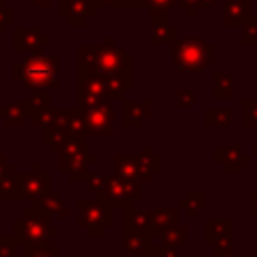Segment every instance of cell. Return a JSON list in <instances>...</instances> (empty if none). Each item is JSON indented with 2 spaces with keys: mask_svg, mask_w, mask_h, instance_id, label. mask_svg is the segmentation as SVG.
Returning <instances> with one entry per match:
<instances>
[{
  "mask_svg": "<svg viewBox=\"0 0 257 257\" xmlns=\"http://www.w3.org/2000/svg\"><path fill=\"white\" fill-rule=\"evenodd\" d=\"M32 6H38V8H48L50 6V0H30Z\"/></svg>",
  "mask_w": 257,
  "mask_h": 257,
  "instance_id": "7dc6e473",
  "label": "cell"
},
{
  "mask_svg": "<svg viewBox=\"0 0 257 257\" xmlns=\"http://www.w3.org/2000/svg\"><path fill=\"white\" fill-rule=\"evenodd\" d=\"M114 175L118 179L139 181V155H126V153L114 155Z\"/></svg>",
  "mask_w": 257,
  "mask_h": 257,
  "instance_id": "44dd1931",
  "label": "cell"
},
{
  "mask_svg": "<svg viewBox=\"0 0 257 257\" xmlns=\"http://www.w3.org/2000/svg\"><path fill=\"white\" fill-rule=\"evenodd\" d=\"M114 116L116 110L112 102L98 104L94 108L84 110V124H86V137L96 135V137H110L114 135Z\"/></svg>",
  "mask_w": 257,
  "mask_h": 257,
  "instance_id": "ba28073f",
  "label": "cell"
},
{
  "mask_svg": "<svg viewBox=\"0 0 257 257\" xmlns=\"http://www.w3.org/2000/svg\"><path fill=\"white\" fill-rule=\"evenodd\" d=\"M36 128H50V126H64V110H60V108H48V110H44V112H40L38 116H34L32 120H30Z\"/></svg>",
  "mask_w": 257,
  "mask_h": 257,
  "instance_id": "f1b7e54d",
  "label": "cell"
},
{
  "mask_svg": "<svg viewBox=\"0 0 257 257\" xmlns=\"http://www.w3.org/2000/svg\"><path fill=\"white\" fill-rule=\"evenodd\" d=\"M149 237L151 235H124L122 239V249L126 255H141L147 253L151 249L149 245Z\"/></svg>",
  "mask_w": 257,
  "mask_h": 257,
  "instance_id": "4dcf8cb0",
  "label": "cell"
},
{
  "mask_svg": "<svg viewBox=\"0 0 257 257\" xmlns=\"http://www.w3.org/2000/svg\"><path fill=\"white\" fill-rule=\"evenodd\" d=\"M78 211H80L78 225L84 229H108L114 225V211L110 207L102 205L100 201L80 199Z\"/></svg>",
  "mask_w": 257,
  "mask_h": 257,
  "instance_id": "8992f818",
  "label": "cell"
},
{
  "mask_svg": "<svg viewBox=\"0 0 257 257\" xmlns=\"http://www.w3.org/2000/svg\"><path fill=\"white\" fill-rule=\"evenodd\" d=\"M153 114V100L151 98H143V100H135V98H122V124L126 128H137L143 124L145 118H149Z\"/></svg>",
  "mask_w": 257,
  "mask_h": 257,
  "instance_id": "4fadbf2b",
  "label": "cell"
},
{
  "mask_svg": "<svg viewBox=\"0 0 257 257\" xmlns=\"http://www.w3.org/2000/svg\"><path fill=\"white\" fill-rule=\"evenodd\" d=\"M26 257H58V247L54 245H44V247H26L22 249Z\"/></svg>",
  "mask_w": 257,
  "mask_h": 257,
  "instance_id": "8d00e7d4",
  "label": "cell"
},
{
  "mask_svg": "<svg viewBox=\"0 0 257 257\" xmlns=\"http://www.w3.org/2000/svg\"><path fill=\"white\" fill-rule=\"evenodd\" d=\"M251 0H225L223 4V26L227 28H243L253 16Z\"/></svg>",
  "mask_w": 257,
  "mask_h": 257,
  "instance_id": "7c38bea8",
  "label": "cell"
},
{
  "mask_svg": "<svg viewBox=\"0 0 257 257\" xmlns=\"http://www.w3.org/2000/svg\"><path fill=\"white\" fill-rule=\"evenodd\" d=\"M22 179H24V173L14 169L4 177H0V199L2 201L22 199Z\"/></svg>",
  "mask_w": 257,
  "mask_h": 257,
  "instance_id": "ac0fdd59",
  "label": "cell"
},
{
  "mask_svg": "<svg viewBox=\"0 0 257 257\" xmlns=\"http://www.w3.org/2000/svg\"><path fill=\"white\" fill-rule=\"evenodd\" d=\"M16 257H26V255H24V253H22V251H20V253H18V255H16Z\"/></svg>",
  "mask_w": 257,
  "mask_h": 257,
  "instance_id": "816d5d0a",
  "label": "cell"
},
{
  "mask_svg": "<svg viewBox=\"0 0 257 257\" xmlns=\"http://www.w3.org/2000/svg\"><path fill=\"white\" fill-rule=\"evenodd\" d=\"M16 247L20 245L14 241V237H0V257H16Z\"/></svg>",
  "mask_w": 257,
  "mask_h": 257,
  "instance_id": "ab89813d",
  "label": "cell"
},
{
  "mask_svg": "<svg viewBox=\"0 0 257 257\" xmlns=\"http://www.w3.org/2000/svg\"><path fill=\"white\" fill-rule=\"evenodd\" d=\"M4 6H6V4H4V0H0V8H4Z\"/></svg>",
  "mask_w": 257,
  "mask_h": 257,
  "instance_id": "f5cc1de1",
  "label": "cell"
},
{
  "mask_svg": "<svg viewBox=\"0 0 257 257\" xmlns=\"http://www.w3.org/2000/svg\"><path fill=\"white\" fill-rule=\"evenodd\" d=\"M241 30V42L245 46H257V16H253Z\"/></svg>",
  "mask_w": 257,
  "mask_h": 257,
  "instance_id": "e575fe53",
  "label": "cell"
},
{
  "mask_svg": "<svg viewBox=\"0 0 257 257\" xmlns=\"http://www.w3.org/2000/svg\"><path fill=\"white\" fill-rule=\"evenodd\" d=\"M50 44V34L42 32V26H14L12 30V52L22 54V52H40L42 46Z\"/></svg>",
  "mask_w": 257,
  "mask_h": 257,
  "instance_id": "9c48e42d",
  "label": "cell"
},
{
  "mask_svg": "<svg viewBox=\"0 0 257 257\" xmlns=\"http://www.w3.org/2000/svg\"><path fill=\"white\" fill-rule=\"evenodd\" d=\"M149 36H151V44H155V46L161 42L173 44L179 38V26L171 24L169 14H151Z\"/></svg>",
  "mask_w": 257,
  "mask_h": 257,
  "instance_id": "5bb4252c",
  "label": "cell"
},
{
  "mask_svg": "<svg viewBox=\"0 0 257 257\" xmlns=\"http://www.w3.org/2000/svg\"><path fill=\"white\" fill-rule=\"evenodd\" d=\"M100 8L102 6L98 0H58V16L66 18L72 28L86 26Z\"/></svg>",
  "mask_w": 257,
  "mask_h": 257,
  "instance_id": "52a82bcc",
  "label": "cell"
},
{
  "mask_svg": "<svg viewBox=\"0 0 257 257\" xmlns=\"http://www.w3.org/2000/svg\"><path fill=\"white\" fill-rule=\"evenodd\" d=\"M213 80H215V86H213V96L219 98V100H227V98H233V88H235V78L223 70H217L213 74Z\"/></svg>",
  "mask_w": 257,
  "mask_h": 257,
  "instance_id": "4316f807",
  "label": "cell"
},
{
  "mask_svg": "<svg viewBox=\"0 0 257 257\" xmlns=\"http://www.w3.org/2000/svg\"><path fill=\"white\" fill-rule=\"evenodd\" d=\"M96 58H98V70H100L98 74L133 72V54L116 46L112 34H106L104 42L96 46Z\"/></svg>",
  "mask_w": 257,
  "mask_h": 257,
  "instance_id": "277c9868",
  "label": "cell"
},
{
  "mask_svg": "<svg viewBox=\"0 0 257 257\" xmlns=\"http://www.w3.org/2000/svg\"><path fill=\"white\" fill-rule=\"evenodd\" d=\"M50 193V173L42 171L40 163H34L30 173H24L22 179V197L30 199L32 203L40 201L44 195Z\"/></svg>",
  "mask_w": 257,
  "mask_h": 257,
  "instance_id": "30bf717a",
  "label": "cell"
},
{
  "mask_svg": "<svg viewBox=\"0 0 257 257\" xmlns=\"http://www.w3.org/2000/svg\"><path fill=\"white\" fill-rule=\"evenodd\" d=\"M197 104V92L195 90H185L181 88L177 92V106L179 108H193Z\"/></svg>",
  "mask_w": 257,
  "mask_h": 257,
  "instance_id": "f35d334b",
  "label": "cell"
},
{
  "mask_svg": "<svg viewBox=\"0 0 257 257\" xmlns=\"http://www.w3.org/2000/svg\"><path fill=\"white\" fill-rule=\"evenodd\" d=\"M124 6L126 8H147V2L145 0H124Z\"/></svg>",
  "mask_w": 257,
  "mask_h": 257,
  "instance_id": "bcb514c9",
  "label": "cell"
},
{
  "mask_svg": "<svg viewBox=\"0 0 257 257\" xmlns=\"http://www.w3.org/2000/svg\"><path fill=\"white\" fill-rule=\"evenodd\" d=\"M14 24V10L10 6L0 8V36Z\"/></svg>",
  "mask_w": 257,
  "mask_h": 257,
  "instance_id": "b9f144b4",
  "label": "cell"
},
{
  "mask_svg": "<svg viewBox=\"0 0 257 257\" xmlns=\"http://www.w3.org/2000/svg\"><path fill=\"white\" fill-rule=\"evenodd\" d=\"M64 128L68 137H86V124H84V110L70 108L64 110Z\"/></svg>",
  "mask_w": 257,
  "mask_h": 257,
  "instance_id": "484cf974",
  "label": "cell"
},
{
  "mask_svg": "<svg viewBox=\"0 0 257 257\" xmlns=\"http://www.w3.org/2000/svg\"><path fill=\"white\" fill-rule=\"evenodd\" d=\"M251 153H255V155H257V147H253V149H251Z\"/></svg>",
  "mask_w": 257,
  "mask_h": 257,
  "instance_id": "f907efd6",
  "label": "cell"
},
{
  "mask_svg": "<svg viewBox=\"0 0 257 257\" xmlns=\"http://www.w3.org/2000/svg\"><path fill=\"white\" fill-rule=\"evenodd\" d=\"M60 54L32 52L14 64L12 76L24 90H58L60 88Z\"/></svg>",
  "mask_w": 257,
  "mask_h": 257,
  "instance_id": "6da1fadb",
  "label": "cell"
},
{
  "mask_svg": "<svg viewBox=\"0 0 257 257\" xmlns=\"http://www.w3.org/2000/svg\"><path fill=\"white\" fill-rule=\"evenodd\" d=\"M100 6H112V8H126L124 0H98Z\"/></svg>",
  "mask_w": 257,
  "mask_h": 257,
  "instance_id": "f6af8a7d",
  "label": "cell"
},
{
  "mask_svg": "<svg viewBox=\"0 0 257 257\" xmlns=\"http://www.w3.org/2000/svg\"><path fill=\"white\" fill-rule=\"evenodd\" d=\"M0 118L4 120V124L8 128H18L24 124V110H22V102H6L0 106Z\"/></svg>",
  "mask_w": 257,
  "mask_h": 257,
  "instance_id": "83f0119b",
  "label": "cell"
},
{
  "mask_svg": "<svg viewBox=\"0 0 257 257\" xmlns=\"http://www.w3.org/2000/svg\"><path fill=\"white\" fill-rule=\"evenodd\" d=\"M66 139H68V133H66L64 126H50V128H42L40 131V143L44 147H48V151L54 153V155L60 153V149H62Z\"/></svg>",
  "mask_w": 257,
  "mask_h": 257,
  "instance_id": "d4e9b609",
  "label": "cell"
},
{
  "mask_svg": "<svg viewBox=\"0 0 257 257\" xmlns=\"http://www.w3.org/2000/svg\"><path fill=\"white\" fill-rule=\"evenodd\" d=\"M20 102H22L24 116L28 120H32L34 116H38L40 112H44V110L50 108V92L48 90H34L32 96H26Z\"/></svg>",
  "mask_w": 257,
  "mask_h": 257,
  "instance_id": "d6986e66",
  "label": "cell"
},
{
  "mask_svg": "<svg viewBox=\"0 0 257 257\" xmlns=\"http://www.w3.org/2000/svg\"><path fill=\"white\" fill-rule=\"evenodd\" d=\"M60 231L54 227L48 219V215L32 205L30 209H24L22 217L14 219V241L26 249V247H44L50 245V239L56 237Z\"/></svg>",
  "mask_w": 257,
  "mask_h": 257,
  "instance_id": "7a4b0ae2",
  "label": "cell"
},
{
  "mask_svg": "<svg viewBox=\"0 0 257 257\" xmlns=\"http://www.w3.org/2000/svg\"><path fill=\"white\" fill-rule=\"evenodd\" d=\"M149 215H151V233L153 231H165L171 225H175V221H177V213L171 209H157Z\"/></svg>",
  "mask_w": 257,
  "mask_h": 257,
  "instance_id": "f546056e",
  "label": "cell"
},
{
  "mask_svg": "<svg viewBox=\"0 0 257 257\" xmlns=\"http://www.w3.org/2000/svg\"><path fill=\"white\" fill-rule=\"evenodd\" d=\"M94 161H96V157L86 151V153L76 155V157H70V159H58V169L62 173H66L72 183H78V181H84L86 179L88 165L94 163Z\"/></svg>",
  "mask_w": 257,
  "mask_h": 257,
  "instance_id": "9a60e30c",
  "label": "cell"
},
{
  "mask_svg": "<svg viewBox=\"0 0 257 257\" xmlns=\"http://www.w3.org/2000/svg\"><path fill=\"white\" fill-rule=\"evenodd\" d=\"M217 0H199V6L201 8H207V6H213Z\"/></svg>",
  "mask_w": 257,
  "mask_h": 257,
  "instance_id": "c3c4849f",
  "label": "cell"
},
{
  "mask_svg": "<svg viewBox=\"0 0 257 257\" xmlns=\"http://www.w3.org/2000/svg\"><path fill=\"white\" fill-rule=\"evenodd\" d=\"M12 169H14V167L6 161V157H4V155H0V177H4L6 173H10Z\"/></svg>",
  "mask_w": 257,
  "mask_h": 257,
  "instance_id": "ee69618b",
  "label": "cell"
},
{
  "mask_svg": "<svg viewBox=\"0 0 257 257\" xmlns=\"http://www.w3.org/2000/svg\"><path fill=\"white\" fill-rule=\"evenodd\" d=\"M161 167V159L159 155L153 153V149L149 145H145L139 153V181H151L153 175L159 171Z\"/></svg>",
  "mask_w": 257,
  "mask_h": 257,
  "instance_id": "7402d4cb",
  "label": "cell"
},
{
  "mask_svg": "<svg viewBox=\"0 0 257 257\" xmlns=\"http://www.w3.org/2000/svg\"><path fill=\"white\" fill-rule=\"evenodd\" d=\"M114 257H128V255H126V253H116Z\"/></svg>",
  "mask_w": 257,
  "mask_h": 257,
  "instance_id": "681fc988",
  "label": "cell"
},
{
  "mask_svg": "<svg viewBox=\"0 0 257 257\" xmlns=\"http://www.w3.org/2000/svg\"><path fill=\"white\" fill-rule=\"evenodd\" d=\"M96 201H100L102 205L110 207L112 211L114 209H131L133 207V201L128 199L126 191H124V183L122 179H118L116 175H106V181H104V187L100 193H96Z\"/></svg>",
  "mask_w": 257,
  "mask_h": 257,
  "instance_id": "8fae6325",
  "label": "cell"
},
{
  "mask_svg": "<svg viewBox=\"0 0 257 257\" xmlns=\"http://www.w3.org/2000/svg\"><path fill=\"white\" fill-rule=\"evenodd\" d=\"M243 157H245V153L239 145H233V147L219 145V147H215V161L223 163V167L227 171H239L241 163H243Z\"/></svg>",
  "mask_w": 257,
  "mask_h": 257,
  "instance_id": "ffe728a7",
  "label": "cell"
},
{
  "mask_svg": "<svg viewBox=\"0 0 257 257\" xmlns=\"http://www.w3.org/2000/svg\"><path fill=\"white\" fill-rule=\"evenodd\" d=\"M205 124L207 126H229L231 124V108H207L205 110Z\"/></svg>",
  "mask_w": 257,
  "mask_h": 257,
  "instance_id": "d6a6232c",
  "label": "cell"
},
{
  "mask_svg": "<svg viewBox=\"0 0 257 257\" xmlns=\"http://www.w3.org/2000/svg\"><path fill=\"white\" fill-rule=\"evenodd\" d=\"M171 60L181 72H201L215 62V46L199 36H179L169 44Z\"/></svg>",
  "mask_w": 257,
  "mask_h": 257,
  "instance_id": "3957f363",
  "label": "cell"
},
{
  "mask_svg": "<svg viewBox=\"0 0 257 257\" xmlns=\"http://www.w3.org/2000/svg\"><path fill=\"white\" fill-rule=\"evenodd\" d=\"M106 92L110 96V100H122L124 94L133 88V72H108V74H100Z\"/></svg>",
  "mask_w": 257,
  "mask_h": 257,
  "instance_id": "2e32d148",
  "label": "cell"
},
{
  "mask_svg": "<svg viewBox=\"0 0 257 257\" xmlns=\"http://www.w3.org/2000/svg\"><path fill=\"white\" fill-rule=\"evenodd\" d=\"M32 205L40 207L48 217H50V215L60 217V219H66V217H68L66 201H64L60 195H56V193H48V195H44L40 201H36V203H32Z\"/></svg>",
  "mask_w": 257,
  "mask_h": 257,
  "instance_id": "cb8c5ba5",
  "label": "cell"
},
{
  "mask_svg": "<svg viewBox=\"0 0 257 257\" xmlns=\"http://www.w3.org/2000/svg\"><path fill=\"white\" fill-rule=\"evenodd\" d=\"M112 102L100 74H78V108L88 110L98 104Z\"/></svg>",
  "mask_w": 257,
  "mask_h": 257,
  "instance_id": "5b68a950",
  "label": "cell"
},
{
  "mask_svg": "<svg viewBox=\"0 0 257 257\" xmlns=\"http://www.w3.org/2000/svg\"><path fill=\"white\" fill-rule=\"evenodd\" d=\"M241 124L243 126H257V98H243L241 100Z\"/></svg>",
  "mask_w": 257,
  "mask_h": 257,
  "instance_id": "836d02e7",
  "label": "cell"
},
{
  "mask_svg": "<svg viewBox=\"0 0 257 257\" xmlns=\"http://www.w3.org/2000/svg\"><path fill=\"white\" fill-rule=\"evenodd\" d=\"M122 229L124 235H151V215L137 211V209H124L122 211Z\"/></svg>",
  "mask_w": 257,
  "mask_h": 257,
  "instance_id": "e0dca14e",
  "label": "cell"
},
{
  "mask_svg": "<svg viewBox=\"0 0 257 257\" xmlns=\"http://www.w3.org/2000/svg\"><path fill=\"white\" fill-rule=\"evenodd\" d=\"M78 58V74H98V58H96V46L92 44H78L76 48Z\"/></svg>",
  "mask_w": 257,
  "mask_h": 257,
  "instance_id": "603a6c76",
  "label": "cell"
},
{
  "mask_svg": "<svg viewBox=\"0 0 257 257\" xmlns=\"http://www.w3.org/2000/svg\"><path fill=\"white\" fill-rule=\"evenodd\" d=\"M88 137H68L58 153V159H70V157H76V155H82L86 153V141Z\"/></svg>",
  "mask_w": 257,
  "mask_h": 257,
  "instance_id": "1f68e13d",
  "label": "cell"
},
{
  "mask_svg": "<svg viewBox=\"0 0 257 257\" xmlns=\"http://www.w3.org/2000/svg\"><path fill=\"white\" fill-rule=\"evenodd\" d=\"M104 181H106V175H104V173L94 171V173H88V175H86L84 185H86V189H88V191H92V193H100V191H102V187H104Z\"/></svg>",
  "mask_w": 257,
  "mask_h": 257,
  "instance_id": "74e56055",
  "label": "cell"
},
{
  "mask_svg": "<svg viewBox=\"0 0 257 257\" xmlns=\"http://www.w3.org/2000/svg\"><path fill=\"white\" fill-rule=\"evenodd\" d=\"M145 2L151 14H169L177 6V0H145Z\"/></svg>",
  "mask_w": 257,
  "mask_h": 257,
  "instance_id": "d590c367",
  "label": "cell"
},
{
  "mask_svg": "<svg viewBox=\"0 0 257 257\" xmlns=\"http://www.w3.org/2000/svg\"><path fill=\"white\" fill-rule=\"evenodd\" d=\"M181 207H203V193L191 191L185 201H181Z\"/></svg>",
  "mask_w": 257,
  "mask_h": 257,
  "instance_id": "7bdbcfd3",
  "label": "cell"
},
{
  "mask_svg": "<svg viewBox=\"0 0 257 257\" xmlns=\"http://www.w3.org/2000/svg\"><path fill=\"white\" fill-rule=\"evenodd\" d=\"M124 183V191L128 195L131 201H139L143 197V187H141V181H131V179H122Z\"/></svg>",
  "mask_w": 257,
  "mask_h": 257,
  "instance_id": "60d3db41",
  "label": "cell"
}]
</instances>
